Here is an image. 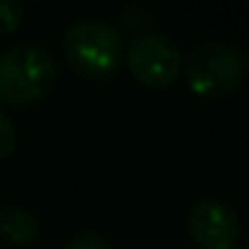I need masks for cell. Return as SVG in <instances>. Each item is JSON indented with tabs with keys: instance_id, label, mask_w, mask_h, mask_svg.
Masks as SVG:
<instances>
[{
	"instance_id": "30bf717a",
	"label": "cell",
	"mask_w": 249,
	"mask_h": 249,
	"mask_svg": "<svg viewBox=\"0 0 249 249\" xmlns=\"http://www.w3.org/2000/svg\"><path fill=\"white\" fill-rule=\"evenodd\" d=\"M242 59H244V69H249V49H247V54H244Z\"/></svg>"
},
{
	"instance_id": "9c48e42d",
	"label": "cell",
	"mask_w": 249,
	"mask_h": 249,
	"mask_svg": "<svg viewBox=\"0 0 249 249\" xmlns=\"http://www.w3.org/2000/svg\"><path fill=\"white\" fill-rule=\"evenodd\" d=\"M66 249H112V247H110L100 234H95V232L86 230V232L76 234V237L66 244Z\"/></svg>"
},
{
	"instance_id": "3957f363",
	"label": "cell",
	"mask_w": 249,
	"mask_h": 249,
	"mask_svg": "<svg viewBox=\"0 0 249 249\" xmlns=\"http://www.w3.org/2000/svg\"><path fill=\"white\" fill-rule=\"evenodd\" d=\"M242 54L225 42H205L191 52L183 73L188 88L200 98H222L244 78Z\"/></svg>"
},
{
	"instance_id": "5b68a950",
	"label": "cell",
	"mask_w": 249,
	"mask_h": 249,
	"mask_svg": "<svg viewBox=\"0 0 249 249\" xmlns=\"http://www.w3.org/2000/svg\"><path fill=\"white\" fill-rule=\"evenodd\" d=\"M186 225L200 249H234L239 242V220L234 210L217 198L198 200L188 210Z\"/></svg>"
},
{
	"instance_id": "ba28073f",
	"label": "cell",
	"mask_w": 249,
	"mask_h": 249,
	"mask_svg": "<svg viewBox=\"0 0 249 249\" xmlns=\"http://www.w3.org/2000/svg\"><path fill=\"white\" fill-rule=\"evenodd\" d=\"M18 147V130H15V122L13 117L0 110V159H8Z\"/></svg>"
},
{
	"instance_id": "6da1fadb",
	"label": "cell",
	"mask_w": 249,
	"mask_h": 249,
	"mask_svg": "<svg viewBox=\"0 0 249 249\" xmlns=\"http://www.w3.org/2000/svg\"><path fill=\"white\" fill-rule=\"evenodd\" d=\"M69 66L90 81H105L124 61V37L105 20L73 22L61 39Z\"/></svg>"
},
{
	"instance_id": "7a4b0ae2",
	"label": "cell",
	"mask_w": 249,
	"mask_h": 249,
	"mask_svg": "<svg viewBox=\"0 0 249 249\" xmlns=\"http://www.w3.org/2000/svg\"><path fill=\"white\" fill-rule=\"evenodd\" d=\"M59 78L54 56L32 42L15 44L0 54V103L32 105L47 98Z\"/></svg>"
},
{
	"instance_id": "52a82bcc",
	"label": "cell",
	"mask_w": 249,
	"mask_h": 249,
	"mask_svg": "<svg viewBox=\"0 0 249 249\" xmlns=\"http://www.w3.org/2000/svg\"><path fill=\"white\" fill-rule=\"evenodd\" d=\"M25 8L18 0H0V35H8L20 27Z\"/></svg>"
},
{
	"instance_id": "8992f818",
	"label": "cell",
	"mask_w": 249,
	"mask_h": 249,
	"mask_svg": "<svg viewBox=\"0 0 249 249\" xmlns=\"http://www.w3.org/2000/svg\"><path fill=\"white\" fill-rule=\"evenodd\" d=\"M0 234L13 244H30L39 234V222L25 208H8L0 213Z\"/></svg>"
},
{
	"instance_id": "277c9868",
	"label": "cell",
	"mask_w": 249,
	"mask_h": 249,
	"mask_svg": "<svg viewBox=\"0 0 249 249\" xmlns=\"http://www.w3.org/2000/svg\"><path fill=\"white\" fill-rule=\"evenodd\" d=\"M124 64L135 81L149 88H166L183 71L181 49L161 32H140L124 47Z\"/></svg>"
}]
</instances>
